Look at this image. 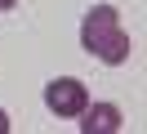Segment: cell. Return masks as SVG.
<instances>
[{
    "label": "cell",
    "instance_id": "3957f363",
    "mask_svg": "<svg viewBox=\"0 0 147 134\" xmlns=\"http://www.w3.org/2000/svg\"><path fill=\"white\" fill-rule=\"evenodd\" d=\"M125 112L116 103H85L80 112V134H120Z\"/></svg>",
    "mask_w": 147,
    "mask_h": 134
},
{
    "label": "cell",
    "instance_id": "7a4b0ae2",
    "mask_svg": "<svg viewBox=\"0 0 147 134\" xmlns=\"http://www.w3.org/2000/svg\"><path fill=\"white\" fill-rule=\"evenodd\" d=\"M85 103H89V89H85V80H76V76H54L45 85V107L54 116H80Z\"/></svg>",
    "mask_w": 147,
    "mask_h": 134
},
{
    "label": "cell",
    "instance_id": "6da1fadb",
    "mask_svg": "<svg viewBox=\"0 0 147 134\" xmlns=\"http://www.w3.org/2000/svg\"><path fill=\"white\" fill-rule=\"evenodd\" d=\"M80 49L89 54V58L107 63V67L129 63L134 45H129V31L120 27V9L116 5H94L89 14H85V22H80Z\"/></svg>",
    "mask_w": 147,
    "mask_h": 134
},
{
    "label": "cell",
    "instance_id": "5b68a950",
    "mask_svg": "<svg viewBox=\"0 0 147 134\" xmlns=\"http://www.w3.org/2000/svg\"><path fill=\"white\" fill-rule=\"evenodd\" d=\"M13 5H18V0H0V14H5V9H13Z\"/></svg>",
    "mask_w": 147,
    "mask_h": 134
},
{
    "label": "cell",
    "instance_id": "277c9868",
    "mask_svg": "<svg viewBox=\"0 0 147 134\" xmlns=\"http://www.w3.org/2000/svg\"><path fill=\"white\" fill-rule=\"evenodd\" d=\"M9 130H13V121H9V112L0 107V134H9Z\"/></svg>",
    "mask_w": 147,
    "mask_h": 134
}]
</instances>
